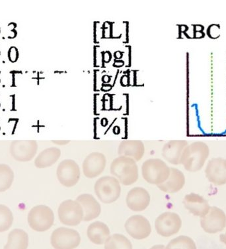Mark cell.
Wrapping results in <instances>:
<instances>
[{
    "label": "cell",
    "instance_id": "obj_1",
    "mask_svg": "<svg viewBox=\"0 0 226 249\" xmlns=\"http://www.w3.org/2000/svg\"><path fill=\"white\" fill-rule=\"evenodd\" d=\"M210 155V148L206 143L197 141L188 144L183 152L181 164L187 172H198L205 166Z\"/></svg>",
    "mask_w": 226,
    "mask_h": 249
},
{
    "label": "cell",
    "instance_id": "obj_2",
    "mask_svg": "<svg viewBox=\"0 0 226 249\" xmlns=\"http://www.w3.org/2000/svg\"><path fill=\"white\" fill-rule=\"evenodd\" d=\"M111 174L123 185H133L139 177V170L136 161L130 158L120 157L112 161Z\"/></svg>",
    "mask_w": 226,
    "mask_h": 249
},
{
    "label": "cell",
    "instance_id": "obj_3",
    "mask_svg": "<svg viewBox=\"0 0 226 249\" xmlns=\"http://www.w3.org/2000/svg\"><path fill=\"white\" fill-rule=\"evenodd\" d=\"M171 168L162 160H147L142 166V174L145 181L152 185H160L169 178Z\"/></svg>",
    "mask_w": 226,
    "mask_h": 249
},
{
    "label": "cell",
    "instance_id": "obj_4",
    "mask_svg": "<svg viewBox=\"0 0 226 249\" xmlns=\"http://www.w3.org/2000/svg\"><path fill=\"white\" fill-rule=\"evenodd\" d=\"M94 190L101 202L112 204L117 201L121 196V183L113 176H104L96 181Z\"/></svg>",
    "mask_w": 226,
    "mask_h": 249
},
{
    "label": "cell",
    "instance_id": "obj_5",
    "mask_svg": "<svg viewBox=\"0 0 226 249\" xmlns=\"http://www.w3.org/2000/svg\"><path fill=\"white\" fill-rule=\"evenodd\" d=\"M28 224L34 231L44 232L50 229L55 222V213L49 206L37 205L29 211Z\"/></svg>",
    "mask_w": 226,
    "mask_h": 249
},
{
    "label": "cell",
    "instance_id": "obj_6",
    "mask_svg": "<svg viewBox=\"0 0 226 249\" xmlns=\"http://www.w3.org/2000/svg\"><path fill=\"white\" fill-rule=\"evenodd\" d=\"M50 242L55 249H75L81 243V237L76 230L61 227L52 232Z\"/></svg>",
    "mask_w": 226,
    "mask_h": 249
},
{
    "label": "cell",
    "instance_id": "obj_7",
    "mask_svg": "<svg viewBox=\"0 0 226 249\" xmlns=\"http://www.w3.org/2000/svg\"><path fill=\"white\" fill-rule=\"evenodd\" d=\"M60 222L68 226H76L83 221V212L79 202L66 200L60 204L58 210Z\"/></svg>",
    "mask_w": 226,
    "mask_h": 249
},
{
    "label": "cell",
    "instance_id": "obj_8",
    "mask_svg": "<svg viewBox=\"0 0 226 249\" xmlns=\"http://www.w3.org/2000/svg\"><path fill=\"white\" fill-rule=\"evenodd\" d=\"M182 220L178 213L166 212L159 215L155 222V228L159 235L169 237L180 231Z\"/></svg>",
    "mask_w": 226,
    "mask_h": 249
},
{
    "label": "cell",
    "instance_id": "obj_9",
    "mask_svg": "<svg viewBox=\"0 0 226 249\" xmlns=\"http://www.w3.org/2000/svg\"><path fill=\"white\" fill-rule=\"evenodd\" d=\"M201 226L202 229L209 234H216L223 231L226 227L225 212L217 206H212L208 213L201 217Z\"/></svg>",
    "mask_w": 226,
    "mask_h": 249
},
{
    "label": "cell",
    "instance_id": "obj_10",
    "mask_svg": "<svg viewBox=\"0 0 226 249\" xmlns=\"http://www.w3.org/2000/svg\"><path fill=\"white\" fill-rule=\"evenodd\" d=\"M57 176L60 183L66 187L77 185L81 176L79 165L73 160H64L59 163Z\"/></svg>",
    "mask_w": 226,
    "mask_h": 249
},
{
    "label": "cell",
    "instance_id": "obj_11",
    "mask_svg": "<svg viewBox=\"0 0 226 249\" xmlns=\"http://www.w3.org/2000/svg\"><path fill=\"white\" fill-rule=\"evenodd\" d=\"M128 235L134 239L143 240L152 233V226L146 217L142 215H134L129 217L124 225Z\"/></svg>",
    "mask_w": 226,
    "mask_h": 249
},
{
    "label": "cell",
    "instance_id": "obj_12",
    "mask_svg": "<svg viewBox=\"0 0 226 249\" xmlns=\"http://www.w3.org/2000/svg\"><path fill=\"white\" fill-rule=\"evenodd\" d=\"M205 176L210 183L216 186L226 184V159L214 158L207 163Z\"/></svg>",
    "mask_w": 226,
    "mask_h": 249
},
{
    "label": "cell",
    "instance_id": "obj_13",
    "mask_svg": "<svg viewBox=\"0 0 226 249\" xmlns=\"http://www.w3.org/2000/svg\"><path fill=\"white\" fill-rule=\"evenodd\" d=\"M38 144L35 141H15L10 146V153L16 160L27 162L35 157Z\"/></svg>",
    "mask_w": 226,
    "mask_h": 249
},
{
    "label": "cell",
    "instance_id": "obj_14",
    "mask_svg": "<svg viewBox=\"0 0 226 249\" xmlns=\"http://www.w3.org/2000/svg\"><path fill=\"white\" fill-rule=\"evenodd\" d=\"M106 157L100 152H93L84 160L82 169L84 176L89 179L100 176L105 169Z\"/></svg>",
    "mask_w": 226,
    "mask_h": 249
},
{
    "label": "cell",
    "instance_id": "obj_15",
    "mask_svg": "<svg viewBox=\"0 0 226 249\" xmlns=\"http://www.w3.org/2000/svg\"><path fill=\"white\" fill-rule=\"evenodd\" d=\"M148 191L143 187H134L127 194L126 202L128 209L134 212L145 211L150 204Z\"/></svg>",
    "mask_w": 226,
    "mask_h": 249
},
{
    "label": "cell",
    "instance_id": "obj_16",
    "mask_svg": "<svg viewBox=\"0 0 226 249\" xmlns=\"http://www.w3.org/2000/svg\"><path fill=\"white\" fill-rule=\"evenodd\" d=\"M185 208L192 215L203 217L210 211L211 206L208 200L195 193H190L185 195L184 198Z\"/></svg>",
    "mask_w": 226,
    "mask_h": 249
},
{
    "label": "cell",
    "instance_id": "obj_17",
    "mask_svg": "<svg viewBox=\"0 0 226 249\" xmlns=\"http://www.w3.org/2000/svg\"><path fill=\"white\" fill-rule=\"evenodd\" d=\"M76 201L79 202L83 212V221L90 222L100 216L102 206L93 195L82 194L78 196Z\"/></svg>",
    "mask_w": 226,
    "mask_h": 249
},
{
    "label": "cell",
    "instance_id": "obj_18",
    "mask_svg": "<svg viewBox=\"0 0 226 249\" xmlns=\"http://www.w3.org/2000/svg\"><path fill=\"white\" fill-rule=\"evenodd\" d=\"M185 182V176L184 173L179 169L171 168L169 178L158 187L164 193L173 194L179 192L184 188Z\"/></svg>",
    "mask_w": 226,
    "mask_h": 249
},
{
    "label": "cell",
    "instance_id": "obj_19",
    "mask_svg": "<svg viewBox=\"0 0 226 249\" xmlns=\"http://www.w3.org/2000/svg\"><path fill=\"white\" fill-rule=\"evenodd\" d=\"M186 141H171L164 146L162 156L168 162L173 165L181 164L183 152L187 146Z\"/></svg>",
    "mask_w": 226,
    "mask_h": 249
},
{
    "label": "cell",
    "instance_id": "obj_20",
    "mask_svg": "<svg viewBox=\"0 0 226 249\" xmlns=\"http://www.w3.org/2000/svg\"><path fill=\"white\" fill-rule=\"evenodd\" d=\"M110 230L107 225L101 221H97L89 225L87 230V237L95 245H102L105 243L110 237Z\"/></svg>",
    "mask_w": 226,
    "mask_h": 249
},
{
    "label": "cell",
    "instance_id": "obj_21",
    "mask_svg": "<svg viewBox=\"0 0 226 249\" xmlns=\"http://www.w3.org/2000/svg\"><path fill=\"white\" fill-rule=\"evenodd\" d=\"M119 155L130 158L136 161L143 159L145 152L144 145L140 141H124L119 147Z\"/></svg>",
    "mask_w": 226,
    "mask_h": 249
},
{
    "label": "cell",
    "instance_id": "obj_22",
    "mask_svg": "<svg viewBox=\"0 0 226 249\" xmlns=\"http://www.w3.org/2000/svg\"><path fill=\"white\" fill-rule=\"evenodd\" d=\"M61 156V151L59 148H46L37 156L35 160V166L40 169L49 168L57 162Z\"/></svg>",
    "mask_w": 226,
    "mask_h": 249
},
{
    "label": "cell",
    "instance_id": "obj_23",
    "mask_svg": "<svg viewBox=\"0 0 226 249\" xmlns=\"http://www.w3.org/2000/svg\"><path fill=\"white\" fill-rule=\"evenodd\" d=\"M29 235L27 232L21 229L13 230L9 233L7 244L3 249H27Z\"/></svg>",
    "mask_w": 226,
    "mask_h": 249
},
{
    "label": "cell",
    "instance_id": "obj_24",
    "mask_svg": "<svg viewBox=\"0 0 226 249\" xmlns=\"http://www.w3.org/2000/svg\"><path fill=\"white\" fill-rule=\"evenodd\" d=\"M104 249H132V245L124 235L115 233L108 238L104 243Z\"/></svg>",
    "mask_w": 226,
    "mask_h": 249
},
{
    "label": "cell",
    "instance_id": "obj_25",
    "mask_svg": "<svg viewBox=\"0 0 226 249\" xmlns=\"http://www.w3.org/2000/svg\"><path fill=\"white\" fill-rule=\"evenodd\" d=\"M14 172L8 165L0 164V193L5 192L12 187L14 181Z\"/></svg>",
    "mask_w": 226,
    "mask_h": 249
},
{
    "label": "cell",
    "instance_id": "obj_26",
    "mask_svg": "<svg viewBox=\"0 0 226 249\" xmlns=\"http://www.w3.org/2000/svg\"><path fill=\"white\" fill-rule=\"evenodd\" d=\"M165 249H197V245L192 238L181 235L172 239Z\"/></svg>",
    "mask_w": 226,
    "mask_h": 249
},
{
    "label": "cell",
    "instance_id": "obj_27",
    "mask_svg": "<svg viewBox=\"0 0 226 249\" xmlns=\"http://www.w3.org/2000/svg\"><path fill=\"white\" fill-rule=\"evenodd\" d=\"M14 222L12 211L3 204H0V233L10 229Z\"/></svg>",
    "mask_w": 226,
    "mask_h": 249
},
{
    "label": "cell",
    "instance_id": "obj_28",
    "mask_svg": "<svg viewBox=\"0 0 226 249\" xmlns=\"http://www.w3.org/2000/svg\"><path fill=\"white\" fill-rule=\"evenodd\" d=\"M19 56L18 50L16 47L9 48L8 57L9 60L12 62H16Z\"/></svg>",
    "mask_w": 226,
    "mask_h": 249
},
{
    "label": "cell",
    "instance_id": "obj_29",
    "mask_svg": "<svg viewBox=\"0 0 226 249\" xmlns=\"http://www.w3.org/2000/svg\"><path fill=\"white\" fill-rule=\"evenodd\" d=\"M220 240L222 243L226 245V232L220 235Z\"/></svg>",
    "mask_w": 226,
    "mask_h": 249
},
{
    "label": "cell",
    "instance_id": "obj_30",
    "mask_svg": "<svg viewBox=\"0 0 226 249\" xmlns=\"http://www.w3.org/2000/svg\"><path fill=\"white\" fill-rule=\"evenodd\" d=\"M53 142L56 143L58 145H65L68 144L69 141H53Z\"/></svg>",
    "mask_w": 226,
    "mask_h": 249
},
{
    "label": "cell",
    "instance_id": "obj_31",
    "mask_svg": "<svg viewBox=\"0 0 226 249\" xmlns=\"http://www.w3.org/2000/svg\"><path fill=\"white\" fill-rule=\"evenodd\" d=\"M165 247L163 245H154V246H153L152 248H150L149 249H165Z\"/></svg>",
    "mask_w": 226,
    "mask_h": 249
}]
</instances>
